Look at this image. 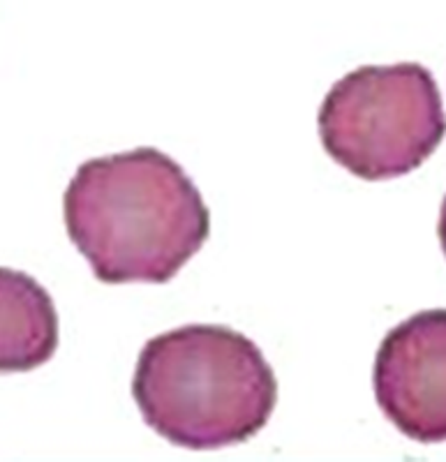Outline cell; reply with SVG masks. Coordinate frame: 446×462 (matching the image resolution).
Returning a JSON list of instances; mask_svg holds the SVG:
<instances>
[{
	"label": "cell",
	"mask_w": 446,
	"mask_h": 462,
	"mask_svg": "<svg viewBox=\"0 0 446 462\" xmlns=\"http://www.w3.org/2000/svg\"><path fill=\"white\" fill-rule=\"evenodd\" d=\"M65 229L105 284H164L210 236V210L185 169L153 146L79 164Z\"/></svg>",
	"instance_id": "obj_1"
},
{
	"label": "cell",
	"mask_w": 446,
	"mask_h": 462,
	"mask_svg": "<svg viewBox=\"0 0 446 462\" xmlns=\"http://www.w3.org/2000/svg\"><path fill=\"white\" fill-rule=\"evenodd\" d=\"M132 398L160 437L192 451H213L264 430L278 382L250 337L229 326L188 324L144 345Z\"/></svg>",
	"instance_id": "obj_2"
},
{
	"label": "cell",
	"mask_w": 446,
	"mask_h": 462,
	"mask_svg": "<svg viewBox=\"0 0 446 462\" xmlns=\"http://www.w3.org/2000/svg\"><path fill=\"white\" fill-rule=\"evenodd\" d=\"M317 130L329 158L357 179H400L444 139V102L423 65H363L326 93Z\"/></svg>",
	"instance_id": "obj_3"
},
{
	"label": "cell",
	"mask_w": 446,
	"mask_h": 462,
	"mask_svg": "<svg viewBox=\"0 0 446 462\" xmlns=\"http://www.w3.org/2000/svg\"><path fill=\"white\" fill-rule=\"evenodd\" d=\"M379 410L410 439L446 441V310H423L386 333L375 356Z\"/></svg>",
	"instance_id": "obj_4"
},
{
	"label": "cell",
	"mask_w": 446,
	"mask_h": 462,
	"mask_svg": "<svg viewBox=\"0 0 446 462\" xmlns=\"http://www.w3.org/2000/svg\"><path fill=\"white\" fill-rule=\"evenodd\" d=\"M58 312L28 273L0 266V374L31 373L58 349Z\"/></svg>",
	"instance_id": "obj_5"
},
{
	"label": "cell",
	"mask_w": 446,
	"mask_h": 462,
	"mask_svg": "<svg viewBox=\"0 0 446 462\" xmlns=\"http://www.w3.org/2000/svg\"><path fill=\"white\" fill-rule=\"evenodd\" d=\"M437 234H440V243H441V250L446 254V197L441 201V210H440V225H437Z\"/></svg>",
	"instance_id": "obj_6"
}]
</instances>
